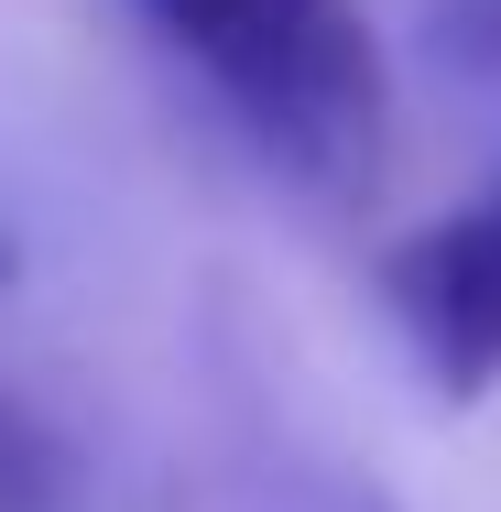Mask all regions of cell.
<instances>
[{
  "instance_id": "cell-6",
  "label": "cell",
  "mask_w": 501,
  "mask_h": 512,
  "mask_svg": "<svg viewBox=\"0 0 501 512\" xmlns=\"http://www.w3.org/2000/svg\"><path fill=\"white\" fill-rule=\"evenodd\" d=\"M11 273H22V251H11V240H0V284H11Z\"/></svg>"
},
{
  "instance_id": "cell-5",
  "label": "cell",
  "mask_w": 501,
  "mask_h": 512,
  "mask_svg": "<svg viewBox=\"0 0 501 512\" xmlns=\"http://www.w3.org/2000/svg\"><path fill=\"white\" fill-rule=\"evenodd\" d=\"M458 44H469L480 66H501V0H458Z\"/></svg>"
},
{
  "instance_id": "cell-4",
  "label": "cell",
  "mask_w": 501,
  "mask_h": 512,
  "mask_svg": "<svg viewBox=\"0 0 501 512\" xmlns=\"http://www.w3.org/2000/svg\"><path fill=\"white\" fill-rule=\"evenodd\" d=\"M66 491V447L33 414H0V512H44Z\"/></svg>"
},
{
  "instance_id": "cell-3",
  "label": "cell",
  "mask_w": 501,
  "mask_h": 512,
  "mask_svg": "<svg viewBox=\"0 0 501 512\" xmlns=\"http://www.w3.org/2000/svg\"><path fill=\"white\" fill-rule=\"evenodd\" d=\"M229 512H393V491L360 480L349 458L305 447V436L251 425V436H240V469H229Z\"/></svg>"
},
{
  "instance_id": "cell-1",
  "label": "cell",
  "mask_w": 501,
  "mask_h": 512,
  "mask_svg": "<svg viewBox=\"0 0 501 512\" xmlns=\"http://www.w3.org/2000/svg\"><path fill=\"white\" fill-rule=\"evenodd\" d=\"M164 55H186L273 175L305 197H371L393 142V77L360 0H131Z\"/></svg>"
},
{
  "instance_id": "cell-2",
  "label": "cell",
  "mask_w": 501,
  "mask_h": 512,
  "mask_svg": "<svg viewBox=\"0 0 501 512\" xmlns=\"http://www.w3.org/2000/svg\"><path fill=\"white\" fill-rule=\"evenodd\" d=\"M382 306H393L436 404H491L501 393V175L469 186L447 218H425L414 240H393Z\"/></svg>"
}]
</instances>
